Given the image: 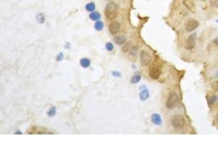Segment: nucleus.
Masks as SVG:
<instances>
[{"label": "nucleus", "mask_w": 218, "mask_h": 163, "mask_svg": "<svg viewBox=\"0 0 218 163\" xmlns=\"http://www.w3.org/2000/svg\"><path fill=\"white\" fill-rule=\"evenodd\" d=\"M179 95L176 92H171L168 94L167 100H166V107L168 109H173L177 104H179Z\"/></svg>", "instance_id": "nucleus-1"}, {"label": "nucleus", "mask_w": 218, "mask_h": 163, "mask_svg": "<svg viewBox=\"0 0 218 163\" xmlns=\"http://www.w3.org/2000/svg\"><path fill=\"white\" fill-rule=\"evenodd\" d=\"M117 12H118V7H117L116 3L110 2L105 7V16L110 19V20H113L116 17Z\"/></svg>", "instance_id": "nucleus-2"}, {"label": "nucleus", "mask_w": 218, "mask_h": 163, "mask_svg": "<svg viewBox=\"0 0 218 163\" xmlns=\"http://www.w3.org/2000/svg\"><path fill=\"white\" fill-rule=\"evenodd\" d=\"M171 123L176 130H181L185 125V118L181 114H175L171 118Z\"/></svg>", "instance_id": "nucleus-3"}, {"label": "nucleus", "mask_w": 218, "mask_h": 163, "mask_svg": "<svg viewBox=\"0 0 218 163\" xmlns=\"http://www.w3.org/2000/svg\"><path fill=\"white\" fill-rule=\"evenodd\" d=\"M162 74V66L161 65L158 64H154L151 65V67L149 68V77L152 79H158L159 77L161 76Z\"/></svg>", "instance_id": "nucleus-4"}, {"label": "nucleus", "mask_w": 218, "mask_h": 163, "mask_svg": "<svg viewBox=\"0 0 218 163\" xmlns=\"http://www.w3.org/2000/svg\"><path fill=\"white\" fill-rule=\"evenodd\" d=\"M196 41H197V33H194L189 36L188 39L185 42V48L186 50H192L194 49L195 45H196Z\"/></svg>", "instance_id": "nucleus-5"}, {"label": "nucleus", "mask_w": 218, "mask_h": 163, "mask_svg": "<svg viewBox=\"0 0 218 163\" xmlns=\"http://www.w3.org/2000/svg\"><path fill=\"white\" fill-rule=\"evenodd\" d=\"M140 60L141 65H143V66H147V65H150L151 60H152V58H151L150 54H149L147 51L142 50L140 51Z\"/></svg>", "instance_id": "nucleus-6"}, {"label": "nucleus", "mask_w": 218, "mask_h": 163, "mask_svg": "<svg viewBox=\"0 0 218 163\" xmlns=\"http://www.w3.org/2000/svg\"><path fill=\"white\" fill-rule=\"evenodd\" d=\"M199 25V22L196 20L192 19V20H190L185 25V30L187 32H192L194 30H196Z\"/></svg>", "instance_id": "nucleus-7"}, {"label": "nucleus", "mask_w": 218, "mask_h": 163, "mask_svg": "<svg viewBox=\"0 0 218 163\" xmlns=\"http://www.w3.org/2000/svg\"><path fill=\"white\" fill-rule=\"evenodd\" d=\"M109 31L111 34L115 35L120 31V25L117 21H113L112 23L109 25Z\"/></svg>", "instance_id": "nucleus-8"}, {"label": "nucleus", "mask_w": 218, "mask_h": 163, "mask_svg": "<svg viewBox=\"0 0 218 163\" xmlns=\"http://www.w3.org/2000/svg\"><path fill=\"white\" fill-rule=\"evenodd\" d=\"M126 41H127V38L124 35H118L115 36L113 38V42L116 43L117 45H122L125 44Z\"/></svg>", "instance_id": "nucleus-9"}, {"label": "nucleus", "mask_w": 218, "mask_h": 163, "mask_svg": "<svg viewBox=\"0 0 218 163\" xmlns=\"http://www.w3.org/2000/svg\"><path fill=\"white\" fill-rule=\"evenodd\" d=\"M151 121L156 126H160L162 124V122H163L161 117L158 113H154V114H152V116H151Z\"/></svg>", "instance_id": "nucleus-10"}, {"label": "nucleus", "mask_w": 218, "mask_h": 163, "mask_svg": "<svg viewBox=\"0 0 218 163\" xmlns=\"http://www.w3.org/2000/svg\"><path fill=\"white\" fill-rule=\"evenodd\" d=\"M183 3H184V5H185L186 7L188 9H190V11H193L194 9V5L193 2H192L191 0H183Z\"/></svg>", "instance_id": "nucleus-11"}, {"label": "nucleus", "mask_w": 218, "mask_h": 163, "mask_svg": "<svg viewBox=\"0 0 218 163\" xmlns=\"http://www.w3.org/2000/svg\"><path fill=\"white\" fill-rule=\"evenodd\" d=\"M80 65L82 67H84V68H87V67H89L90 65H91V61H90L89 59H87V58H83V59H81L80 60Z\"/></svg>", "instance_id": "nucleus-12"}, {"label": "nucleus", "mask_w": 218, "mask_h": 163, "mask_svg": "<svg viewBox=\"0 0 218 163\" xmlns=\"http://www.w3.org/2000/svg\"><path fill=\"white\" fill-rule=\"evenodd\" d=\"M140 77H141V76H140V73H139V72H137V73L132 76V77H131L130 81H131V83H139V81L140 80Z\"/></svg>", "instance_id": "nucleus-13"}, {"label": "nucleus", "mask_w": 218, "mask_h": 163, "mask_svg": "<svg viewBox=\"0 0 218 163\" xmlns=\"http://www.w3.org/2000/svg\"><path fill=\"white\" fill-rule=\"evenodd\" d=\"M90 19L93 20V21H99L101 19V14L97 12H93L90 14Z\"/></svg>", "instance_id": "nucleus-14"}, {"label": "nucleus", "mask_w": 218, "mask_h": 163, "mask_svg": "<svg viewBox=\"0 0 218 163\" xmlns=\"http://www.w3.org/2000/svg\"><path fill=\"white\" fill-rule=\"evenodd\" d=\"M217 99H218L217 95H210L209 97L208 98V105H209V106L212 105V104L215 103L216 101L217 100Z\"/></svg>", "instance_id": "nucleus-15"}, {"label": "nucleus", "mask_w": 218, "mask_h": 163, "mask_svg": "<svg viewBox=\"0 0 218 163\" xmlns=\"http://www.w3.org/2000/svg\"><path fill=\"white\" fill-rule=\"evenodd\" d=\"M94 27H95V29H96L97 31H102V30L104 29V23H103L102 21H96Z\"/></svg>", "instance_id": "nucleus-16"}, {"label": "nucleus", "mask_w": 218, "mask_h": 163, "mask_svg": "<svg viewBox=\"0 0 218 163\" xmlns=\"http://www.w3.org/2000/svg\"><path fill=\"white\" fill-rule=\"evenodd\" d=\"M85 8H86V10H87V12H94V10H95V8H96V5H95V3H88L85 6Z\"/></svg>", "instance_id": "nucleus-17"}, {"label": "nucleus", "mask_w": 218, "mask_h": 163, "mask_svg": "<svg viewBox=\"0 0 218 163\" xmlns=\"http://www.w3.org/2000/svg\"><path fill=\"white\" fill-rule=\"evenodd\" d=\"M149 96V92H148V90L147 89H145L144 90V92H140V97L141 99V100H146V99H148Z\"/></svg>", "instance_id": "nucleus-18"}, {"label": "nucleus", "mask_w": 218, "mask_h": 163, "mask_svg": "<svg viewBox=\"0 0 218 163\" xmlns=\"http://www.w3.org/2000/svg\"><path fill=\"white\" fill-rule=\"evenodd\" d=\"M210 5L215 8H218V0H209Z\"/></svg>", "instance_id": "nucleus-19"}, {"label": "nucleus", "mask_w": 218, "mask_h": 163, "mask_svg": "<svg viewBox=\"0 0 218 163\" xmlns=\"http://www.w3.org/2000/svg\"><path fill=\"white\" fill-rule=\"evenodd\" d=\"M212 88L213 91L218 92V80L214 81V82L212 83Z\"/></svg>", "instance_id": "nucleus-20"}, {"label": "nucleus", "mask_w": 218, "mask_h": 163, "mask_svg": "<svg viewBox=\"0 0 218 163\" xmlns=\"http://www.w3.org/2000/svg\"><path fill=\"white\" fill-rule=\"evenodd\" d=\"M137 49L136 47H133V48H130V56L136 57V55H137Z\"/></svg>", "instance_id": "nucleus-21"}, {"label": "nucleus", "mask_w": 218, "mask_h": 163, "mask_svg": "<svg viewBox=\"0 0 218 163\" xmlns=\"http://www.w3.org/2000/svg\"><path fill=\"white\" fill-rule=\"evenodd\" d=\"M105 48H106V50L109 51H111L113 50V43H111V42H107L106 45H105Z\"/></svg>", "instance_id": "nucleus-22"}, {"label": "nucleus", "mask_w": 218, "mask_h": 163, "mask_svg": "<svg viewBox=\"0 0 218 163\" xmlns=\"http://www.w3.org/2000/svg\"><path fill=\"white\" fill-rule=\"evenodd\" d=\"M55 113H56V108L55 107H52L51 109L49 110V112H48V116L49 117H52V116L55 115Z\"/></svg>", "instance_id": "nucleus-23"}, {"label": "nucleus", "mask_w": 218, "mask_h": 163, "mask_svg": "<svg viewBox=\"0 0 218 163\" xmlns=\"http://www.w3.org/2000/svg\"><path fill=\"white\" fill-rule=\"evenodd\" d=\"M130 48H130V43H129V42H126L125 46L122 48V51H123V52H127Z\"/></svg>", "instance_id": "nucleus-24"}, {"label": "nucleus", "mask_w": 218, "mask_h": 163, "mask_svg": "<svg viewBox=\"0 0 218 163\" xmlns=\"http://www.w3.org/2000/svg\"><path fill=\"white\" fill-rule=\"evenodd\" d=\"M112 74H113V76H115V77H120V76H121L119 73H117V72H113Z\"/></svg>", "instance_id": "nucleus-25"}, {"label": "nucleus", "mask_w": 218, "mask_h": 163, "mask_svg": "<svg viewBox=\"0 0 218 163\" xmlns=\"http://www.w3.org/2000/svg\"><path fill=\"white\" fill-rule=\"evenodd\" d=\"M213 42H214V43H215L216 45H217L218 46V36L217 37H216L215 39H214V41Z\"/></svg>", "instance_id": "nucleus-26"}, {"label": "nucleus", "mask_w": 218, "mask_h": 163, "mask_svg": "<svg viewBox=\"0 0 218 163\" xmlns=\"http://www.w3.org/2000/svg\"><path fill=\"white\" fill-rule=\"evenodd\" d=\"M216 122H217V123L218 124V114H217V118H216Z\"/></svg>", "instance_id": "nucleus-27"}, {"label": "nucleus", "mask_w": 218, "mask_h": 163, "mask_svg": "<svg viewBox=\"0 0 218 163\" xmlns=\"http://www.w3.org/2000/svg\"><path fill=\"white\" fill-rule=\"evenodd\" d=\"M216 74V76H217V77H218V70L217 72H216V74Z\"/></svg>", "instance_id": "nucleus-28"}, {"label": "nucleus", "mask_w": 218, "mask_h": 163, "mask_svg": "<svg viewBox=\"0 0 218 163\" xmlns=\"http://www.w3.org/2000/svg\"><path fill=\"white\" fill-rule=\"evenodd\" d=\"M201 1H206V0H201Z\"/></svg>", "instance_id": "nucleus-29"}, {"label": "nucleus", "mask_w": 218, "mask_h": 163, "mask_svg": "<svg viewBox=\"0 0 218 163\" xmlns=\"http://www.w3.org/2000/svg\"><path fill=\"white\" fill-rule=\"evenodd\" d=\"M217 23H218V20H217Z\"/></svg>", "instance_id": "nucleus-30"}]
</instances>
